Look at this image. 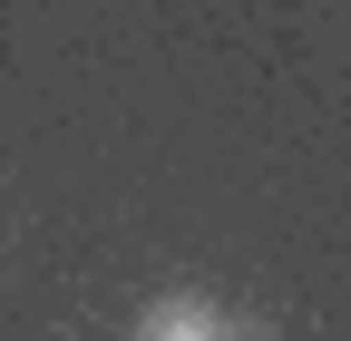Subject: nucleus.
Masks as SVG:
<instances>
[{
  "instance_id": "obj_1",
  "label": "nucleus",
  "mask_w": 351,
  "mask_h": 341,
  "mask_svg": "<svg viewBox=\"0 0 351 341\" xmlns=\"http://www.w3.org/2000/svg\"><path fill=\"white\" fill-rule=\"evenodd\" d=\"M234 322L205 303V292H156V303L137 312V341H225Z\"/></svg>"
},
{
  "instance_id": "obj_2",
  "label": "nucleus",
  "mask_w": 351,
  "mask_h": 341,
  "mask_svg": "<svg viewBox=\"0 0 351 341\" xmlns=\"http://www.w3.org/2000/svg\"><path fill=\"white\" fill-rule=\"evenodd\" d=\"M225 341H254V331H225Z\"/></svg>"
}]
</instances>
